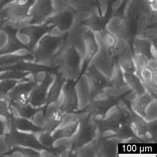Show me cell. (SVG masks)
<instances>
[{
  "mask_svg": "<svg viewBox=\"0 0 157 157\" xmlns=\"http://www.w3.org/2000/svg\"><path fill=\"white\" fill-rule=\"evenodd\" d=\"M64 43L65 35H54L50 32L46 33L39 39L30 52L32 62L46 67H54L53 59L64 46Z\"/></svg>",
  "mask_w": 157,
  "mask_h": 157,
  "instance_id": "6da1fadb",
  "label": "cell"
},
{
  "mask_svg": "<svg viewBox=\"0 0 157 157\" xmlns=\"http://www.w3.org/2000/svg\"><path fill=\"white\" fill-rule=\"evenodd\" d=\"M54 67H57V71L62 74L67 80L77 81L81 75L84 67L81 56L72 45H66L60 49L57 55L53 59Z\"/></svg>",
  "mask_w": 157,
  "mask_h": 157,
  "instance_id": "7a4b0ae2",
  "label": "cell"
},
{
  "mask_svg": "<svg viewBox=\"0 0 157 157\" xmlns=\"http://www.w3.org/2000/svg\"><path fill=\"white\" fill-rule=\"evenodd\" d=\"M97 135V122L96 118L86 110H82V114L78 121V125L76 132L72 136L73 149L85 143L93 141ZM72 149V150H73Z\"/></svg>",
  "mask_w": 157,
  "mask_h": 157,
  "instance_id": "3957f363",
  "label": "cell"
},
{
  "mask_svg": "<svg viewBox=\"0 0 157 157\" xmlns=\"http://www.w3.org/2000/svg\"><path fill=\"white\" fill-rule=\"evenodd\" d=\"M94 34H96V38L98 41V49L97 53L93 56L92 59L90 60L89 65L94 66L101 75H104L106 78H109L110 81V78L111 75H113V68L115 65V59L110 54L109 49L102 43V41L101 40L98 33H94Z\"/></svg>",
  "mask_w": 157,
  "mask_h": 157,
  "instance_id": "277c9868",
  "label": "cell"
},
{
  "mask_svg": "<svg viewBox=\"0 0 157 157\" xmlns=\"http://www.w3.org/2000/svg\"><path fill=\"white\" fill-rule=\"evenodd\" d=\"M4 135H5V140L8 146L10 148L14 146H25L34 148L38 151L46 149V147H44L37 139L36 133H33V132L20 131L14 128Z\"/></svg>",
  "mask_w": 157,
  "mask_h": 157,
  "instance_id": "5b68a950",
  "label": "cell"
},
{
  "mask_svg": "<svg viewBox=\"0 0 157 157\" xmlns=\"http://www.w3.org/2000/svg\"><path fill=\"white\" fill-rule=\"evenodd\" d=\"M56 104L63 113L78 111V98L75 90V81L67 80L65 82Z\"/></svg>",
  "mask_w": 157,
  "mask_h": 157,
  "instance_id": "8992f818",
  "label": "cell"
},
{
  "mask_svg": "<svg viewBox=\"0 0 157 157\" xmlns=\"http://www.w3.org/2000/svg\"><path fill=\"white\" fill-rule=\"evenodd\" d=\"M36 82L34 81H19L16 86L8 93L6 98L11 105L20 106L29 102V94Z\"/></svg>",
  "mask_w": 157,
  "mask_h": 157,
  "instance_id": "52a82bcc",
  "label": "cell"
},
{
  "mask_svg": "<svg viewBox=\"0 0 157 157\" xmlns=\"http://www.w3.org/2000/svg\"><path fill=\"white\" fill-rule=\"evenodd\" d=\"M56 72H49L47 78L43 82H36L29 94V104L35 107H41L46 105L48 90L52 81L54 80Z\"/></svg>",
  "mask_w": 157,
  "mask_h": 157,
  "instance_id": "ba28073f",
  "label": "cell"
},
{
  "mask_svg": "<svg viewBox=\"0 0 157 157\" xmlns=\"http://www.w3.org/2000/svg\"><path fill=\"white\" fill-rule=\"evenodd\" d=\"M53 13L52 0H35L29 14V24H44Z\"/></svg>",
  "mask_w": 157,
  "mask_h": 157,
  "instance_id": "9c48e42d",
  "label": "cell"
},
{
  "mask_svg": "<svg viewBox=\"0 0 157 157\" xmlns=\"http://www.w3.org/2000/svg\"><path fill=\"white\" fill-rule=\"evenodd\" d=\"M74 16H75V10L71 9V8L57 11L54 12L50 17L45 21V24L56 27L62 33L66 34L74 25Z\"/></svg>",
  "mask_w": 157,
  "mask_h": 157,
  "instance_id": "30bf717a",
  "label": "cell"
},
{
  "mask_svg": "<svg viewBox=\"0 0 157 157\" xmlns=\"http://www.w3.org/2000/svg\"><path fill=\"white\" fill-rule=\"evenodd\" d=\"M75 90L78 98V111L84 110L92 100V90L86 74L84 73L75 84Z\"/></svg>",
  "mask_w": 157,
  "mask_h": 157,
  "instance_id": "8fae6325",
  "label": "cell"
},
{
  "mask_svg": "<svg viewBox=\"0 0 157 157\" xmlns=\"http://www.w3.org/2000/svg\"><path fill=\"white\" fill-rule=\"evenodd\" d=\"M93 142L98 156H115L117 154L118 141L114 138H104L97 134L93 139Z\"/></svg>",
  "mask_w": 157,
  "mask_h": 157,
  "instance_id": "7c38bea8",
  "label": "cell"
},
{
  "mask_svg": "<svg viewBox=\"0 0 157 157\" xmlns=\"http://www.w3.org/2000/svg\"><path fill=\"white\" fill-rule=\"evenodd\" d=\"M53 26L48 25V24H29L27 26L20 28L19 30L25 33L30 39V46H29V51L31 50L39 41V39L45 35L46 33L50 32Z\"/></svg>",
  "mask_w": 157,
  "mask_h": 157,
  "instance_id": "4fadbf2b",
  "label": "cell"
},
{
  "mask_svg": "<svg viewBox=\"0 0 157 157\" xmlns=\"http://www.w3.org/2000/svg\"><path fill=\"white\" fill-rule=\"evenodd\" d=\"M67 81L62 74H60L58 71H56V75L54 80L52 81L50 86H49L48 90V94H47V101L46 104H49V102H56L58 98H59L61 90L63 86L65 84V82Z\"/></svg>",
  "mask_w": 157,
  "mask_h": 157,
  "instance_id": "5bb4252c",
  "label": "cell"
},
{
  "mask_svg": "<svg viewBox=\"0 0 157 157\" xmlns=\"http://www.w3.org/2000/svg\"><path fill=\"white\" fill-rule=\"evenodd\" d=\"M131 49L133 54H141L147 57L148 59L151 57V47L152 44L148 39L142 36H135L131 41Z\"/></svg>",
  "mask_w": 157,
  "mask_h": 157,
  "instance_id": "9a60e30c",
  "label": "cell"
},
{
  "mask_svg": "<svg viewBox=\"0 0 157 157\" xmlns=\"http://www.w3.org/2000/svg\"><path fill=\"white\" fill-rule=\"evenodd\" d=\"M82 24L86 25L90 29V30H92L93 32L98 33L105 28V22L104 18H102V16L101 15L100 9H94L90 12L89 17L82 22Z\"/></svg>",
  "mask_w": 157,
  "mask_h": 157,
  "instance_id": "2e32d148",
  "label": "cell"
},
{
  "mask_svg": "<svg viewBox=\"0 0 157 157\" xmlns=\"http://www.w3.org/2000/svg\"><path fill=\"white\" fill-rule=\"evenodd\" d=\"M155 98L156 97L152 96V94L150 93H148V92H145L142 94H139V96L135 98V101L133 102H131V104L129 105L131 111H133L134 113L138 114L139 117H143L145 106L147 105L148 102L151 101Z\"/></svg>",
  "mask_w": 157,
  "mask_h": 157,
  "instance_id": "e0dca14e",
  "label": "cell"
},
{
  "mask_svg": "<svg viewBox=\"0 0 157 157\" xmlns=\"http://www.w3.org/2000/svg\"><path fill=\"white\" fill-rule=\"evenodd\" d=\"M84 39L86 43V63H89L93 56L97 53L98 45L96 38V34L90 29L85 33Z\"/></svg>",
  "mask_w": 157,
  "mask_h": 157,
  "instance_id": "ac0fdd59",
  "label": "cell"
},
{
  "mask_svg": "<svg viewBox=\"0 0 157 157\" xmlns=\"http://www.w3.org/2000/svg\"><path fill=\"white\" fill-rule=\"evenodd\" d=\"M115 62L118 65V67L123 73H136L135 64L133 61V53L128 52L123 55H121L117 58H114Z\"/></svg>",
  "mask_w": 157,
  "mask_h": 157,
  "instance_id": "d6986e66",
  "label": "cell"
},
{
  "mask_svg": "<svg viewBox=\"0 0 157 157\" xmlns=\"http://www.w3.org/2000/svg\"><path fill=\"white\" fill-rule=\"evenodd\" d=\"M12 124H13V128L20 131L38 133L39 131L43 130L42 128H39V127L33 124L31 119H27L20 117H13V118H12Z\"/></svg>",
  "mask_w": 157,
  "mask_h": 157,
  "instance_id": "ffe728a7",
  "label": "cell"
},
{
  "mask_svg": "<svg viewBox=\"0 0 157 157\" xmlns=\"http://www.w3.org/2000/svg\"><path fill=\"white\" fill-rule=\"evenodd\" d=\"M123 78H124L125 84L129 86V89L134 90L138 96L146 92L145 86L139 77L136 75V73H123Z\"/></svg>",
  "mask_w": 157,
  "mask_h": 157,
  "instance_id": "44dd1931",
  "label": "cell"
},
{
  "mask_svg": "<svg viewBox=\"0 0 157 157\" xmlns=\"http://www.w3.org/2000/svg\"><path fill=\"white\" fill-rule=\"evenodd\" d=\"M65 1L75 11H93L94 9H100L97 0H65Z\"/></svg>",
  "mask_w": 157,
  "mask_h": 157,
  "instance_id": "7402d4cb",
  "label": "cell"
},
{
  "mask_svg": "<svg viewBox=\"0 0 157 157\" xmlns=\"http://www.w3.org/2000/svg\"><path fill=\"white\" fill-rule=\"evenodd\" d=\"M71 154L74 156H98L96 147H94V144L93 141H90L77 148H74L71 151Z\"/></svg>",
  "mask_w": 157,
  "mask_h": 157,
  "instance_id": "603a6c76",
  "label": "cell"
},
{
  "mask_svg": "<svg viewBox=\"0 0 157 157\" xmlns=\"http://www.w3.org/2000/svg\"><path fill=\"white\" fill-rule=\"evenodd\" d=\"M45 105L38 107V109L36 110V113L33 114V117L31 118V121L33 122V124L36 125L39 128L44 129L46 126V115H45Z\"/></svg>",
  "mask_w": 157,
  "mask_h": 157,
  "instance_id": "cb8c5ba5",
  "label": "cell"
},
{
  "mask_svg": "<svg viewBox=\"0 0 157 157\" xmlns=\"http://www.w3.org/2000/svg\"><path fill=\"white\" fill-rule=\"evenodd\" d=\"M136 75L139 77V78L141 80V82H143L144 86L149 84V82H157V73L152 72L151 70H149L146 67L136 72Z\"/></svg>",
  "mask_w": 157,
  "mask_h": 157,
  "instance_id": "d4e9b609",
  "label": "cell"
},
{
  "mask_svg": "<svg viewBox=\"0 0 157 157\" xmlns=\"http://www.w3.org/2000/svg\"><path fill=\"white\" fill-rule=\"evenodd\" d=\"M143 118L145 119L146 121H156V118H157V101H156V98H153L151 101L148 102L147 105L145 106Z\"/></svg>",
  "mask_w": 157,
  "mask_h": 157,
  "instance_id": "484cf974",
  "label": "cell"
},
{
  "mask_svg": "<svg viewBox=\"0 0 157 157\" xmlns=\"http://www.w3.org/2000/svg\"><path fill=\"white\" fill-rule=\"evenodd\" d=\"M19 81L14 78L0 80V98H6L8 93L14 88Z\"/></svg>",
  "mask_w": 157,
  "mask_h": 157,
  "instance_id": "4316f807",
  "label": "cell"
},
{
  "mask_svg": "<svg viewBox=\"0 0 157 157\" xmlns=\"http://www.w3.org/2000/svg\"><path fill=\"white\" fill-rule=\"evenodd\" d=\"M36 135H37V139L39 140V142L42 144L44 147H46V148L52 147L54 138H53L52 133L50 131H47V130L43 129V130L39 131L38 133H36Z\"/></svg>",
  "mask_w": 157,
  "mask_h": 157,
  "instance_id": "83f0119b",
  "label": "cell"
},
{
  "mask_svg": "<svg viewBox=\"0 0 157 157\" xmlns=\"http://www.w3.org/2000/svg\"><path fill=\"white\" fill-rule=\"evenodd\" d=\"M10 102L7 98H0V118L7 119L11 117Z\"/></svg>",
  "mask_w": 157,
  "mask_h": 157,
  "instance_id": "f1b7e54d",
  "label": "cell"
},
{
  "mask_svg": "<svg viewBox=\"0 0 157 157\" xmlns=\"http://www.w3.org/2000/svg\"><path fill=\"white\" fill-rule=\"evenodd\" d=\"M147 60H148V58L144 55H141V54H133V61L135 64L136 72L146 67Z\"/></svg>",
  "mask_w": 157,
  "mask_h": 157,
  "instance_id": "f546056e",
  "label": "cell"
},
{
  "mask_svg": "<svg viewBox=\"0 0 157 157\" xmlns=\"http://www.w3.org/2000/svg\"><path fill=\"white\" fill-rule=\"evenodd\" d=\"M10 149L11 148L8 146L5 140V135H0V155H5Z\"/></svg>",
  "mask_w": 157,
  "mask_h": 157,
  "instance_id": "4dcf8cb0",
  "label": "cell"
},
{
  "mask_svg": "<svg viewBox=\"0 0 157 157\" xmlns=\"http://www.w3.org/2000/svg\"><path fill=\"white\" fill-rule=\"evenodd\" d=\"M146 68L151 70L152 72L157 71V59L155 58H149L146 62Z\"/></svg>",
  "mask_w": 157,
  "mask_h": 157,
  "instance_id": "1f68e13d",
  "label": "cell"
},
{
  "mask_svg": "<svg viewBox=\"0 0 157 157\" xmlns=\"http://www.w3.org/2000/svg\"><path fill=\"white\" fill-rule=\"evenodd\" d=\"M5 134V123H4V119L0 118V135Z\"/></svg>",
  "mask_w": 157,
  "mask_h": 157,
  "instance_id": "d6a6232c",
  "label": "cell"
},
{
  "mask_svg": "<svg viewBox=\"0 0 157 157\" xmlns=\"http://www.w3.org/2000/svg\"><path fill=\"white\" fill-rule=\"evenodd\" d=\"M2 27H3V24H2L1 22H0V29H1Z\"/></svg>",
  "mask_w": 157,
  "mask_h": 157,
  "instance_id": "836d02e7",
  "label": "cell"
},
{
  "mask_svg": "<svg viewBox=\"0 0 157 157\" xmlns=\"http://www.w3.org/2000/svg\"><path fill=\"white\" fill-rule=\"evenodd\" d=\"M0 1H1V0H0Z\"/></svg>",
  "mask_w": 157,
  "mask_h": 157,
  "instance_id": "e575fe53",
  "label": "cell"
}]
</instances>
